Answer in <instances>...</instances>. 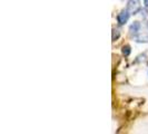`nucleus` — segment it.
I'll use <instances>...</instances> for the list:
<instances>
[{
	"instance_id": "423d86ee",
	"label": "nucleus",
	"mask_w": 148,
	"mask_h": 134,
	"mask_svg": "<svg viewBox=\"0 0 148 134\" xmlns=\"http://www.w3.org/2000/svg\"><path fill=\"white\" fill-rule=\"evenodd\" d=\"M119 35H120V34H119V31L117 29H114V30H112V40L115 41L116 39H118Z\"/></svg>"
},
{
	"instance_id": "20e7f679",
	"label": "nucleus",
	"mask_w": 148,
	"mask_h": 134,
	"mask_svg": "<svg viewBox=\"0 0 148 134\" xmlns=\"http://www.w3.org/2000/svg\"><path fill=\"white\" fill-rule=\"evenodd\" d=\"M121 52H123V55L124 56H129L130 55V52H132V48H130V46L129 45H125V46H123V49H121Z\"/></svg>"
},
{
	"instance_id": "0eeeda50",
	"label": "nucleus",
	"mask_w": 148,
	"mask_h": 134,
	"mask_svg": "<svg viewBox=\"0 0 148 134\" xmlns=\"http://www.w3.org/2000/svg\"><path fill=\"white\" fill-rule=\"evenodd\" d=\"M144 5H145V7L148 8V0H144Z\"/></svg>"
},
{
	"instance_id": "f257e3e1",
	"label": "nucleus",
	"mask_w": 148,
	"mask_h": 134,
	"mask_svg": "<svg viewBox=\"0 0 148 134\" xmlns=\"http://www.w3.org/2000/svg\"><path fill=\"white\" fill-rule=\"evenodd\" d=\"M127 10L133 14V15H136L139 10H140V3L138 0H128L127 2Z\"/></svg>"
},
{
	"instance_id": "f03ea898",
	"label": "nucleus",
	"mask_w": 148,
	"mask_h": 134,
	"mask_svg": "<svg viewBox=\"0 0 148 134\" xmlns=\"http://www.w3.org/2000/svg\"><path fill=\"white\" fill-rule=\"evenodd\" d=\"M129 17H130V12H129L127 9L126 10H125V9L121 10L118 15H117V22H118V25H120V26L125 25V23L128 21Z\"/></svg>"
},
{
	"instance_id": "7ed1b4c3",
	"label": "nucleus",
	"mask_w": 148,
	"mask_h": 134,
	"mask_svg": "<svg viewBox=\"0 0 148 134\" xmlns=\"http://www.w3.org/2000/svg\"><path fill=\"white\" fill-rule=\"evenodd\" d=\"M140 22L139 21H134L132 25H130V27H129V32H130V35H137L139 31H140Z\"/></svg>"
},
{
	"instance_id": "39448f33",
	"label": "nucleus",
	"mask_w": 148,
	"mask_h": 134,
	"mask_svg": "<svg viewBox=\"0 0 148 134\" xmlns=\"http://www.w3.org/2000/svg\"><path fill=\"white\" fill-rule=\"evenodd\" d=\"M137 43H148V36L147 35H141L136 38Z\"/></svg>"
},
{
	"instance_id": "6e6552de",
	"label": "nucleus",
	"mask_w": 148,
	"mask_h": 134,
	"mask_svg": "<svg viewBox=\"0 0 148 134\" xmlns=\"http://www.w3.org/2000/svg\"><path fill=\"white\" fill-rule=\"evenodd\" d=\"M146 27H147V29H148V22H147V25H146Z\"/></svg>"
}]
</instances>
